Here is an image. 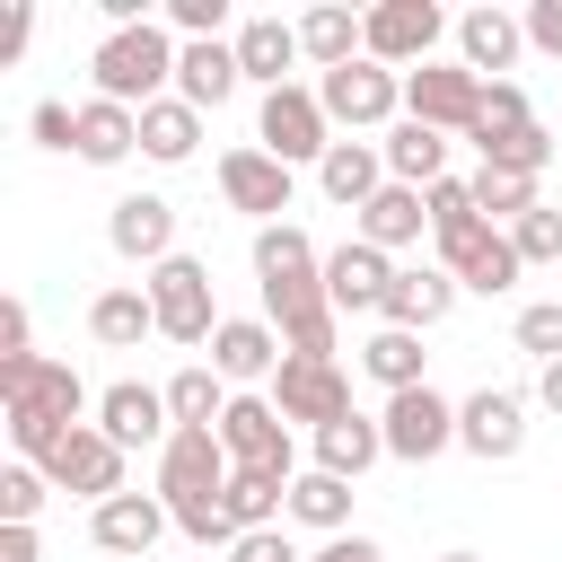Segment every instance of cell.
<instances>
[{
  "mask_svg": "<svg viewBox=\"0 0 562 562\" xmlns=\"http://www.w3.org/2000/svg\"><path fill=\"white\" fill-rule=\"evenodd\" d=\"M167 413H176V430H220V413H228V378H220L211 360H184V369L167 378Z\"/></svg>",
  "mask_w": 562,
  "mask_h": 562,
  "instance_id": "obj_33",
  "label": "cell"
},
{
  "mask_svg": "<svg viewBox=\"0 0 562 562\" xmlns=\"http://www.w3.org/2000/svg\"><path fill=\"white\" fill-rule=\"evenodd\" d=\"M351 492H360V483H342V474H316V465H307V474L290 483V518H299V527H316V536H351Z\"/></svg>",
  "mask_w": 562,
  "mask_h": 562,
  "instance_id": "obj_34",
  "label": "cell"
},
{
  "mask_svg": "<svg viewBox=\"0 0 562 562\" xmlns=\"http://www.w3.org/2000/svg\"><path fill=\"white\" fill-rule=\"evenodd\" d=\"M316 97H325V123H342V132H395V114H404V70H386V61H342V70H325L316 79Z\"/></svg>",
  "mask_w": 562,
  "mask_h": 562,
  "instance_id": "obj_5",
  "label": "cell"
},
{
  "mask_svg": "<svg viewBox=\"0 0 562 562\" xmlns=\"http://www.w3.org/2000/svg\"><path fill=\"white\" fill-rule=\"evenodd\" d=\"M105 246H114L123 263L158 272L167 255H184V246H176V202H167V193H123V202L105 211Z\"/></svg>",
  "mask_w": 562,
  "mask_h": 562,
  "instance_id": "obj_18",
  "label": "cell"
},
{
  "mask_svg": "<svg viewBox=\"0 0 562 562\" xmlns=\"http://www.w3.org/2000/svg\"><path fill=\"white\" fill-rule=\"evenodd\" d=\"M518 53H527V18H509V9H465L457 18V61L474 79H501Z\"/></svg>",
  "mask_w": 562,
  "mask_h": 562,
  "instance_id": "obj_23",
  "label": "cell"
},
{
  "mask_svg": "<svg viewBox=\"0 0 562 562\" xmlns=\"http://www.w3.org/2000/svg\"><path fill=\"white\" fill-rule=\"evenodd\" d=\"M439 246V263L457 272V290H483V299H501V290H518V246H509V228H492V220H465V228H439L430 237Z\"/></svg>",
  "mask_w": 562,
  "mask_h": 562,
  "instance_id": "obj_10",
  "label": "cell"
},
{
  "mask_svg": "<svg viewBox=\"0 0 562 562\" xmlns=\"http://www.w3.org/2000/svg\"><path fill=\"white\" fill-rule=\"evenodd\" d=\"M211 369H220L228 386L272 378V369H281V334H272V316H220V334H211Z\"/></svg>",
  "mask_w": 562,
  "mask_h": 562,
  "instance_id": "obj_22",
  "label": "cell"
},
{
  "mask_svg": "<svg viewBox=\"0 0 562 562\" xmlns=\"http://www.w3.org/2000/svg\"><path fill=\"white\" fill-rule=\"evenodd\" d=\"M97 430L132 457V448H167L176 439V413H167V386H149V378H114L105 395H97Z\"/></svg>",
  "mask_w": 562,
  "mask_h": 562,
  "instance_id": "obj_17",
  "label": "cell"
},
{
  "mask_svg": "<svg viewBox=\"0 0 562 562\" xmlns=\"http://www.w3.org/2000/svg\"><path fill=\"white\" fill-rule=\"evenodd\" d=\"M228 44H237V70H246L263 97H272V88H290V61H307L290 18H237V35H228Z\"/></svg>",
  "mask_w": 562,
  "mask_h": 562,
  "instance_id": "obj_24",
  "label": "cell"
},
{
  "mask_svg": "<svg viewBox=\"0 0 562 562\" xmlns=\"http://www.w3.org/2000/svg\"><path fill=\"white\" fill-rule=\"evenodd\" d=\"M237 88H246V70H237V44H228V35H211V44H184V53H176V97H184L193 114H220Z\"/></svg>",
  "mask_w": 562,
  "mask_h": 562,
  "instance_id": "obj_21",
  "label": "cell"
},
{
  "mask_svg": "<svg viewBox=\"0 0 562 562\" xmlns=\"http://www.w3.org/2000/svg\"><path fill=\"white\" fill-rule=\"evenodd\" d=\"M518 123H536V114H527V97H518V79H483V105H474V132H465V140H474V149H492V140H509Z\"/></svg>",
  "mask_w": 562,
  "mask_h": 562,
  "instance_id": "obj_38",
  "label": "cell"
},
{
  "mask_svg": "<svg viewBox=\"0 0 562 562\" xmlns=\"http://www.w3.org/2000/svg\"><path fill=\"white\" fill-rule=\"evenodd\" d=\"M255 149H272L281 167H316L325 149H334V123H325V97L316 88H272L263 105H255Z\"/></svg>",
  "mask_w": 562,
  "mask_h": 562,
  "instance_id": "obj_6",
  "label": "cell"
},
{
  "mask_svg": "<svg viewBox=\"0 0 562 562\" xmlns=\"http://www.w3.org/2000/svg\"><path fill=\"white\" fill-rule=\"evenodd\" d=\"M439 35H448L439 0H378V9H369V61H386V70L439 61Z\"/></svg>",
  "mask_w": 562,
  "mask_h": 562,
  "instance_id": "obj_12",
  "label": "cell"
},
{
  "mask_svg": "<svg viewBox=\"0 0 562 562\" xmlns=\"http://www.w3.org/2000/svg\"><path fill=\"white\" fill-rule=\"evenodd\" d=\"M509 342L544 369V360H562V299H527L518 307V325H509Z\"/></svg>",
  "mask_w": 562,
  "mask_h": 562,
  "instance_id": "obj_41",
  "label": "cell"
},
{
  "mask_svg": "<svg viewBox=\"0 0 562 562\" xmlns=\"http://www.w3.org/2000/svg\"><path fill=\"white\" fill-rule=\"evenodd\" d=\"M448 307H457V272H448V263H404V272H395V290H386V316H378V325L430 334Z\"/></svg>",
  "mask_w": 562,
  "mask_h": 562,
  "instance_id": "obj_25",
  "label": "cell"
},
{
  "mask_svg": "<svg viewBox=\"0 0 562 562\" xmlns=\"http://www.w3.org/2000/svg\"><path fill=\"white\" fill-rule=\"evenodd\" d=\"M483 167H501V176H544V167H553V132H544V123H518L509 140L483 149Z\"/></svg>",
  "mask_w": 562,
  "mask_h": 562,
  "instance_id": "obj_40",
  "label": "cell"
},
{
  "mask_svg": "<svg viewBox=\"0 0 562 562\" xmlns=\"http://www.w3.org/2000/svg\"><path fill=\"white\" fill-rule=\"evenodd\" d=\"M97 562H114V553H97Z\"/></svg>",
  "mask_w": 562,
  "mask_h": 562,
  "instance_id": "obj_55",
  "label": "cell"
},
{
  "mask_svg": "<svg viewBox=\"0 0 562 562\" xmlns=\"http://www.w3.org/2000/svg\"><path fill=\"white\" fill-rule=\"evenodd\" d=\"M272 404H281V422L290 430H325V422H342V413H360L351 404V378H342V360H307V351H281V369H272Z\"/></svg>",
  "mask_w": 562,
  "mask_h": 562,
  "instance_id": "obj_7",
  "label": "cell"
},
{
  "mask_svg": "<svg viewBox=\"0 0 562 562\" xmlns=\"http://www.w3.org/2000/svg\"><path fill=\"white\" fill-rule=\"evenodd\" d=\"M132 149H140V114L114 105V97H88V105H79V149H70V158H88V167H123Z\"/></svg>",
  "mask_w": 562,
  "mask_h": 562,
  "instance_id": "obj_31",
  "label": "cell"
},
{
  "mask_svg": "<svg viewBox=\"0 0 562 562\" xmlns=\"http://www.w3.org/2000/svg\"><path fill=\"white\" fill-rule=\"evenodd\" d=\"M360 369H369L386 395H404V386H430V378H422V334H404V325H378V334L360 342Z\"/></svg>",
  "mask_w": 562,
  "mask_h": 562,
  "instance_id": "obj_35",
  "label": "cell"
},
{
  "mask_svg": "<svg viewBox=\"0 0 562 562\" xmlns=\"http://www.w3.org/2000/svg\"><path fill=\"white\" fill-rule=\"evenodd\" d=\"M167 527H176V518H167V501H158V492H114V501L88 518L97 553H114V562H149V544H158Z\"/></svg>",
  "mask_w": 562,
  "mask_h": 562,
  "instance_id": "obj_19",
  "label": "cell"
},
{
  "mask_svg": "<svg viewBox=\"0 0 562 562\" xmlns=\"http://www.w3.org/2000/svg\"><path fill=\"white\" fill-rule=\"evenodd\" d=\"M88 334H97L105 351H140V342L158 334V307H149V290H140V281H114V290H97V299H88Z\"/></svg>",
  "mask_w": 562,
  "mask_h": 562,
  "instance_id": "obj_27",
  "label": "cell"
},
{
  "mask_svg": "<svg viewBox=\"0 0 562 562\" xmlns=\"http://www.w3.org/2000/svg\"><path fill=\"white\" fill-rule=\"evenodd\" d=\"M26 132H35V149H79V105H61V97H44V105L26 114Z\"/></svg>",
  "mask_w": 562,
  "mask_h": 562,
  "instance_id": "obj_46",
  "label": "cell"
},
{
  "mask_svg": "<svg viewBox=\"0 0 562 562\" xmlns=\"http://www.w3.org/2000/svg\"><path fill=\"white\" fill-rule=\"evenodd\" d=\"M193 149H202V114H193L184 97L140 105V158H149V167H184Z\"/></svg>",
  "mask_w": 562,
  "mask_h": 562,
  "instance_id": "obj_32",
  "label": "cell"
},
{
  "mask_svg": "<svg viewBox=\"0 0 562 562\" xmlns=\"http://www.w3.org/2000/svg\"><path fill=\"white\" fill-rule=\"evenodd\" d=\"M395 255H378L369 237H342L334 255H325V299H334V316H386V290H395Z\"/></svg>",
  "mask_w": 562,
  "mask_h": 562,
  "instance_id": "obj_16",
  "label": "cell"
},
{
  "mask_svg": "<svg viewBox=\"0 0 562 562\" xmlns=\"http://www.w3.org/2000/svg\"><path fill=\"white\" fill-rule=\"evenodd\" d=\"M474 105H483V79L465 61H422L404 70V114L430 123V132H474Z\"/></svg>",
  "mask_w": 562,
  "mask_h": 562,
  "instance_id": "obj_15",
  "label": "cell"
},
{
  "mask_svg": "<svg viewBox=\"0 0 562 562\" xmlns=\"http://www.w3.org/2000/svg\"><path fill=\"white\" fill-rule=\"evenodd\" d=\"M228 562H307V553H299L281 527H255V536H237V544H228Z\"/></svg>",
  "mask_w": 562,
  "mask_h": 562,
  "instance_id": "obj_47",
  "label": "cell"
},
{
  "mask_svg": "<svg viewBox=\"0 0 562 562\" xmlns=\"http://www.w3.org/2000/svg\"><path fill=\"white\" fill-rule=\"evenodd\" d=\"M44 544H35V527H0V562H35Z\"/></svg>",
  "mask_w": 562,
  "mask_h": 562,
  "instance_id": "obj_52",
  "label": "cell"
},
{
  "mask_svg": "<svg viewBox=\"0 0 562 562\" xmlns=\"http://www.w3.org/2000/svg\"><path fill=\"white\" fill-rule=\"evenodd\" d=\"M0 404H9V448L26 457V465H44L70 430H79V413H97L88 404V386H79V369L70 360H0Z\"/></svg>",
  "mask_w": 562,
  "mask_h": 562,
  "instance_id": "obj_1",
  "label": "cell"
},
{
  "mask_svg": "<svg viewBox=\"0 0 562 562\" xmlns=\"http://www.w3.org/2000/svg\"><path fill=\"white\" fill-rule=\"evenodd\" d=\"M290 193H299V167H281L272 149H220V202L228 211H246L255 228H272L281 211H290Z\"/></svg>",
  "mask_w": 562,
  "mask_h": 562,
  "instance_id": "obj_11",
  "label": "cell"
},
{
  "mask_svg": "<svg viewBox=\"0 0 562 562\" xmlns=\"http://www.w3.org/2000/svg\"><path fill=\"white\" fill-rule=\"evenodd\" d=\"M228 518H237V536H255V527H281L290 518V474H228Z\"/></svg>",
  "mask_w": 562,
  "mask_h": 562,
  "instance_id": "obj_36",
  "label": "cell"
},
{
  "mask_svg": "<svg viewBox=\"0 0 562 562\" xmlns=\"http://www.w3.org/2000/svg\"><path fill=\"white\" fill-rule=\"evenodd\" d=\"M307 562H386V544H378V536H360V527H351V536H325V544H316V553H307Z\"/></svg>",
  "mask_w": 562,
  "mask_h": 562,
  "instance_id": "obj_48",
  "label": "cell"
},
{
  "mask_svg": "<svg viewBox=\"0 0 562 562\" xmlns=\"http://www.w3.org/2000/svg\"><path fill=\"white\" fill-rule=\"evenodd\" d=\"M299 53H307V61H316V79H325V70H342V61H360V53H369V18H351L342 0H325V9H307V18H299Z\"/></svg>",
  "mask_w": 562,
  "mask_h": 562,
  "instance_id": "obj_28",
  "label": "cell"
},
{
  "mask_svg": "<svg viewBox=\"0 0 562 562\" xmlns=\"http://www.w3.org/2000/svg\"><path fill=\"white\" fill-rule=\"evenodd\" d=\"M536 404H544V413H562V360H544V369H536Z\"/></svg>",
  "mask_w": 562,
  "mask_h": 562,
  "instance_id": "obj_53",
  "label": "cell"
},
{
  "mask_svg": "<svg viewBox=\"0 0 562 562\" xmlns=\"http://www.w3.org/2000/svg\"><path fill=\"white\" fill-rule=\"evenodd\" d=\"M26 35H35V9L18 0V9L0 18V61H18V53H26Z\"/></svg>",
  "mask_w": 562,
  "mask_h": 562,
  "instance_id": "obj_51",
  "label": "cell"
},
{
  "mask_svg": "<svg viewBox=\"0 0 562 562\" xmlns=\"http://www.w3.org/2000/svg\"><path fill=\"white\" fill-rule=\"evenodd\" d=\"M44 492H53V483H44V465H26V457H18V465H0V527H35Z\"/></svg>",
  "mask_w": 562,
  "mask_h": 562,
  "instance_id": "obj_42",
  "label": "cell"
},
{
  "mask_svg": "<svg viewBox=\"0 0 562 562\" xmlns=\"http://www.w3.org/2000/svg\"><path fill=\"white\" fill-rule=\"evenodd\" d=\"M176 35L149 18V26H105V44L88 53V79H97V97H114V105H158V97H176Z\"/></svg>",
  "mask_w": 562,
  "mask_h": 562,
  "instance_id": "obj_2",
  "label": "cell"
},
{
  "mask_svg": "<svg viewBox=\"0 0 562 562\" xmlns=\"http://www.w3.org/2000/svg\"><path fill=\"white\" fill-rule=\"evenodd\" d=\"M167 26H176L184 44H211V35L228 26V0H167Z\"/></svg>",
  "mask_w": 562,
  "mask_h": 562,
  "instance_id": "obj_45",
  "label": "cell"
},
{
  "mask_svg": "<svg viewBox=\"0 0 562 562\" xmlns=\"http://www.w3.org/2000/svg\"><path fill=\"white\" fill-rule=\"evenodd\" d=\"M439 562H483V553H439Z\"/></svg>",
  "mask_w": 562,
  "mask_h": 562,
  "instance_id": "obj_54",
  "label": "cell"
},
{
  "mask_svg": "<svg viewBox=\"0 0 562 562\" xmlns=\"http://www.w3.org/2000/svg\"><path fill=\"white\" fill-rule=\"evenodd\" d=\"M220 448H228V465H246V474H290V483H299V448H290V422H281L272 395H228Z\"/></svg>",
  "mask_w": 562,
  "mask_h": 562,
  "instance_id": "obj_8",
  "label": "cell"
},
{
  "mask_svg": "<svg viewBox=\"0 0 562 562\" xmlns=\"http://www.w3.org/2000/svg\"><path fill=\"white\" fill-rule=\"evenodd\" d=\"M422 202H430V237H439V228H465V220H483V211H474V176H439Z\"/></svg>",
  "mask_w": 562,
  "mask_h": 562,
  "instance_id": "obj_44",
  "label": "cell"
},
{
  "mask_svg": "<svg viewBox=\"0 0 562 562\" xmlns=\"http://www.w3.org/2000/svg\"><path fill=\"white\" fill-rule=\"evenodd\" d=\"M140 290H149V307H158V334H167V342L211 351L220 307H211V263H202V255H167V263H158Z\"/></svg>",
  "mask_w": 562,
  "mask_h": 562,
  "instance_id": "obj_3",
  "label": "cell"
},
{
  "mask_svg": "<svg viewBox=\"0 0 562 562\" xmlns=\"http://www.w3.org/2000/svg\"><path fill=\"white\" fill-rule=\"evenodd\" d=\"M536 202H544V176H501V167H474V211H483L492 228H518Z\"/></svg>",
  "mask_w": 562,
  "mask_h": 562,
  "instance_id": "obj_37",
  "label": "cell"
},
{
  "mask_svg": "<svg viewBox=\"0 0 562 562\" xmlns=\"http://www.w3.org/2000/svg\"><path fill=\"white\" fill-rule=\"evenodd\" d=\"M457 448L483 457V465H509V457L527 448V395H518V386H474V395L457 404Z\"/></svg>",
  "mask_w": 562,
  "mask_h": 562,
  "instance_id": "obj_13",
  "label": "cell"
},
{
  "mask_svg": "<svg viewBox=\"0 0 562 562\" xmlns=\"http://www.w3.org/2000/svg\"><path fill=\"white\" fill-rule=\"evenodd\" d=\"M351 237H369L378 255H404V246H422V237H430V202H422L413 184H386V193L351 220Z\"/></svg>",
  "mask_w": 562,
  "mask_h": 562,
  "instance_id": "obj_26",
  "label": "cell"
},
{
  "mask_svg": "<svg viewBox=\"0 0 562 562\" xmlns=\"http://www.w3.org/2000/svg\"><path fill=\"white\" fill-rule=\"evenodd\" d=\"M378 430H386V457L395 465H430V457L457 448V404L439 386H404V395H386Z\"/></svg>",
  "mask_w": 562,
  "mask_h": 562,
  "instance_id": "obj_9",
  "label": "cell"
},
{
  "mask_svg": "<svg viewBox=\"0 0 562 562\" xmlns=\"http://www.w3.org/2000/svg\"><path fill=\"white\" fill-rule=\"evenodd\" d=\"M316 193L360 220V211L386 193V149H378V140H334V149L316 158Z\"/></svg>",
  "mask_w": 562,
  "mask_h": 562,
  "instance_id": "obj_20",
  "label": "cell"
},
{
  "mask_svg": "<svg viewBox=\"0 0 562 562\" xmlns=\"http://www.w3.org/2000/svg\"><path fill=\"white\" fill-rule=\"evenodd\" d=\"M527 44L536 53H562V0H527Z\"/></svg>",
  "mask_w": 562,
  "mask_h": 562,
  "instance_id": "obj_49",
  "label": "cell"
},
{
  "mask_svg": "<svg viewBox=\"0 0 562 562\" xmlns=\"http://www.w3.org/2000/svg\"><path fill=\"white\" fill-rule=\"evenodd\" d=\"M0 360H35V342H26V299L0 307Z\"/></svg>",
  "mask_w": 562,
  "mask_h": 562,
  "instance_id": "obj_50",
  "label": "cell"
},
{
  "mask_svg": "<svg viewBox=\"0 0 562 562\" xmlns=\"http://www.w3.org/2000/svg\"><path fill=\"white\" fill-rule=\"evenodd\" d=\"M44 483H53V492H79L88 509H105V501L123 492V448H114L97 422H79V430L44 457Z\"/></svg>",
  "mask_w": 562,
  "mask_h": 562,
  "instance_id": "obj_14",
  "label": "cell"
},
{
  "mask_svg": "<svg viewBox=\"0 0 562 562\" xmlns=\"http://www.w3.org/2000/svg\"><path fill=\"white\" fill-rule=\"evenodd\" d=\"M509 246H518V263H562V211L536 202V211L509 228Z\"/></svg>",
  "mask_w": 562,
  "mask_h": 562,
  "instance_id": "obj_43",
  "label": "cell"
},
{
  "mask_svg": "<svg viewBox=\"0 0 562 562\" xmlns=\"http://www.w3.org/2000/svg\"><path fill=\"white\" fill-rule=\"evenodd\" d=\"M378 149H386V184H413V193H430V184L448 176V132H430V123H413V114H404V123H395Z\"/></svg>",
  "mask_w": 562,
  "mask_h": 562,
  "instance_id": "obj_29",
  "label": "cell"
},
{
  "mask_svg": "<svg viewBox=\"0 0 562 562\" xmlns=\"http://www.w3.org/2000/svg\"><path fill=\"white\" fill-rule=\"evenodd\" d=\"M378 457H386V430H378V413H342V422H325V430H316V474H342V483H360Z\"/></svg>",
  "mask_w": 562,
  "mask_h": 562,
  "instance_id": "obj_30",
  "label": "cell"
},
{
  "mask_svg": "<svg viewBox=\"0 0 562 562\" xmlns=\"http://www.w3.org/2000/svg\"><path fill=\"white\" fill-rule=\"evenodd\" d=\"M263 316H272V334H281V351H307V360H334V299H325V263H307V272H272L263 281Z\"/></svg>",
  "mask_w": 562,
  "mask_h": 562,
  "instance_id": "obj_4",
  "label": "cell"
},
{
  "mask_svg": "<svg viewBox=\"0 0 562 562\" xmlns=\"http://www.w3.org/2000/svg\"><path fill=\"white\" fill-rule=\"evenodd\" d=\"M307 263H325V255L307 246V228H299V220L255 228V281H272V272H307Z\"/></svg>",
  "mask_w": 562,
  "mask_h": 562,
  "instance_id": "obj_39",
  "label": "cell"
}]
</instances>
